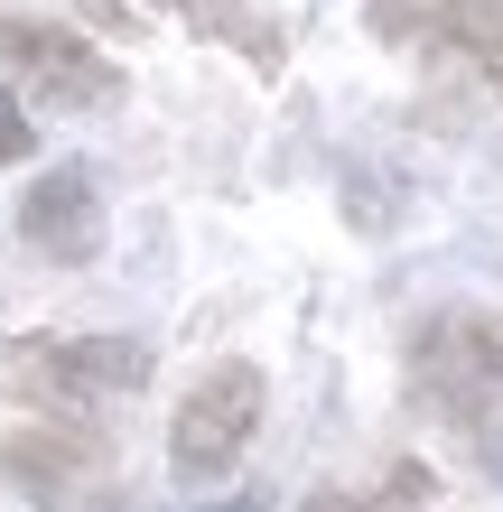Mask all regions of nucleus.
Here are the masks:
<instances>
[{
	"instance_id": "1",
	"label": "nucleus",
	"mask_w": 503,
	"mask_h": 512,
	"mask_svg": "<svg viewBox=\"0 0 503 512\" xmlns=\"http://www.w3.org/2000/svg\"><path fill=\"white\" fill-rule=\"evenodd\" d=\"M410 401L476 447L503 438V317L494 308H438L410 326Z\"/></svg>"
},
{
	"instance_id": "2",
	"label": "nucleus",
	"mask_w": 503,
	"mask_h": 512,
	"mask_svg": "<svg viewBox=\"0 0 503 512\" xmlns=\"http://www.w3.org/2000/svg\"><path fill=\"white\" fill-rule=\"evenodd\" d=\"M150 382V345L140 336H19L0 354V391L28 401L38 419H84L94 401Z\"/></svg>"
},
{
	"instance_id": "3",
	"label": "nucleus",
	"mask_w": 503,
	"mask_h": 512,
	"mask_svg": "<svg viewBox=\"0 0 503 512\" xmlns=\"http://www.w3.org/2000/svg\"><path fill=\"white\" fill-rule=\"evenodd\" d=\"M0 475L38 503V512H122V475H112V447L75 419H38V429L0 438Z\"/></svg>"
},
{
	"instance_id": "4",
	"label": "nucleus",
	"mask_w": 503,
	"mask_h": 512,
	"mask_svg": "<svg viewBox=\"0 0 503 512\" xmlns=\"http://www.w3.org/2000/svg\"><path fill=\"white\" fill-rule=\"evenodd\" d=\"M252 429H261V373L252 364H205L196 391L168 419V466L187 475V485H224V475L243 466Z\"/></svg>"
},
{
	"instance_id": "5",
	"label": "nucleus",
	"mask_w": 503,
	"mask_h": 512,
	"mask_svg": "<svg viewBox=\"0 0 503 512\" xmlns=\"http://www.w3.org/2000/svg\"><path fill=\"white\" fill-rule=\"evenodd\" d=\"M0 75H19L38 103H75V112L122 103V66L103 47H84L56 19H19V10H0Z\"/></svg>"
},
{
	"instance_id": "6",
	"label": "nucleus",
	"mask_w": 503,
	"mask_h": 512,
	"mask_svg": "<svg viewBox=\"0 0 503 512\" xmlns=\"http://www.w3.org/2000/svg\"><path fill=\"white\" fill-rule=\"evenodd\" d=\"M373 38L382 47H438V56H503V0H373Z\"/></svg>"
},
{
	"instance_id": "7",
	"label": "nucleus",
	"mask_w": 503,
	"mask_h": 512,
	"mask_svg": "<svg viewBox=\"0 0 503 512\" xmlns=\"http://www.w3.org/2000/svg\"><path fill=\"white\" fill-rule=\"evenodd\" d=\"M19 243L38 252V261H94L103 252V196H94V177L84 168H47L38 187L19 196Z\"/></svg>"
},
{
	"instance_id": "8",
	"label": "nucleus",
	"mask_w": 503,
	"mask_h": 512,
	"mask_svg": "<svg viewBox=\"0 0 503 512\" xmlns=\"http://www.w3.org/2000/svg\"><path fill=\"white\" fill-rule=\"evenodd\" d=\"M159 10H177L187 28H205V38H224V47H243L261 75H280V38H271V19H252L243 0H159Z\"/></svg>"
},
{
	"instance_id": "9",
	"label": "nucleus",
	"mask_w": 503,
	"mask_h": 512,
	"mask_svg": "<svg viewBox=\"0 0 503 512\" xmlns=\"http://www.w3.org/2000/svg\"><path fill=\"white\" fill-rule=\"evenodd\" d=\"M308 512H429V475L420 466H392L373 494H317Z\"/></svg>"
},
{
	"instance_id": "10",
	"label": "nucleus",
	"mask_w": 503,
	"mask_h": 512,
	"mask_svg": "<svg viewBox=\"0 0 503 512\" xmlns=\"http://www.w3.org/2000/svg\"><path fill=\"white\" fill-rule=\"evenodd\" d=\"M28 149H38V122H28V112H19V94L0 84V168H10V159H28Z\"/></svg>"
},
{
	"instance_id": "11",
	"label": "nucleus",
	"mask_w": 503,
	"mask_h": 512,
	"mask_svg": "<svg viewBox=\"0 0 503 512\" xmlns=\"http://www.w3.org/2000/svg\"><path fill=\"white\" fill-rule=\"evenodd\" d=\"M84 10H94L103 28H131V10H122V0H84Z\"/></svg>"
},
{
	"instance_id": "12",
	"label": "nucleus",
	"mask_w": 503,
	"mask_h": 512,
	"mask_svg": "<svg viewBox=\"0 0 503 512\" xmlns=\"http://www.w3.org/2000/svg\"><path fill=\"white\" fill-rule=\"evenodd\" d=\"M233 512H252V503H233Z\"/></svg>"
}]
</instances>
